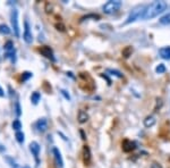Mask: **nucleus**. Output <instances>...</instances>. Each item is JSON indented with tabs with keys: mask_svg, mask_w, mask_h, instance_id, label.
I'll use <instances>...</instances> for the list:
<instances>
[{
	"mask_svg": "<svg viewBox=\"0 0 170 168\" xmlns=\"http://www.w3.org/2000/svg\"><path fill=\"white\" fill-rule=\"evenodd\" d=\"M108 72L111 73V75H116L117 77H123V74H120L118 70H114V69H108Z\"/></svg>",
	"mask_w": 170,
	"mask_h": 168,
	"instance_id": "obj_25",
	"label": "nucleus"
},
{
	"mask_svg": "<svg viewBox=\"0 0 170 168\" xmlns=\"http://www.w3.org/2000/svg\"><path fill=\"white\" fill-rule=\"evenodd\" d=\"M30 150H31V152H32V155L34 156V158H35V160H36V163H39V155H40V150H41V148H40V146H39V143L35 142V141L31 142L30 143Z\"/></svg>",
	"mask_w": 170,
	"mask_h": 168,
	"instance_id": "obj_10",
	"label": "nucleus"
},
{
	"mask_svg": "<svg viewBox=\"0 0 170 168\" xmlns=\"http://www.w3.org/2000/svg\"><path fill=\"white\" fill-rule=\"evenodd\" d=\"M155 124V118L153 116H148L144 119V126L145 127H152Z\"/></svg>",
	"mask_w": 170,
	"mask_h": 168,
	"instance_id": "obj_15",
	"label": "nucleus"
},
{
	"mask_svg": "<svg viewBox=\"0 0 170 168\" xmlns=\"http://www.w3.org/2000/svg\"><path fill=\"white\" fill-rule=\"evenodd\" d=\"M166 9L167 2H165V1H154L146 7L143 19H151V18L157 17L158 15L162 14Z\"/></svg>",
	"mask_w": 170,
	"mask_h": 168,
	"instance_id": "obj_1",
	"label": "nucleus"
},
{
	"mask_svg": "<svg viewBox=\"0 0 170 168\" xmlns=\"http://www.w3.org/2000/svg\"><path fill=\"white\" fill-rule=\"evenodd\" d=\"M5 97V91H4V89L0 86V98H4Z\"/></svg>",
	"mask_w": 170,
	"mask_h": 168,
	"instance_id": "obj_28",
	"label": "nucleus"
},
{
	"mask_svg": "<svg viewBox=\"0 0 170 168\" xmlns=\"http://www.w3.org/2000/svg\"><path fill=\"white\" fill-rule=\"evenodd\" d=\"M155 72H157L158 74H163L166 72V66L163 64H159L157 66V68H155Z\"/></svg>",
	"mask_w": 170,
	"mask_h": 168,
	"instance_id": "obj_21",
	"label": "nucleus"
},
{
	"mask_svg": "<svg viewBox=\"0 0 170 168\" xmlns=\"http://www.w3.org/2000/svg\"><path fill=\"white\" fill-rule=\"evenodd\" d=\"M10 22L13 26L14 33L16 36H19V25H18V12L17 9H13L10 13Z\"/></svg>",
	"mask_w": 170,
	"mask_h": 168,
	"instance_id": "obj_5",
	"label": "nucleus"
},
{
	"mask_svg": "<svg viewBox=\"0 0 170 168\" xmlns=\"http://www.w3.org/2000/svg\"><path fill=\"white\" fill-rule=\"evenodd\" d=\"M52 152H53V157H55V160H56V165L59 168H63L64 167V160H63V157H61L59 149L58 148H53Z\"/></svg>",
	"mask_w": 170,
	"mask_h": 168,
	"instance_id": "obj_9",
	"label": "nucleus"
},
{
	"mask_svg": "<svg viewBox=\"0 0 170 168\" xmlns=\"http://www.w3.org/2000/svg\"><path fill=\"white\" fill-rule=\"evenodd\" d=\"M60 93L64 95L65 97V99H67V100H70V95H69V93H68L67 91L66 90H60Z\"/></svg>",
	"mask_w": 170,
	"mask_h": 168,
	"instance_id": "obj_26",
	"label": "nucleus"
},
{
	"mask_svg": "<svg viewBox=\"0 0 170 168\" xmlns=\"http://www.w3.org/2000/svg\"><path fill=\"white\" fill-rule=\"evenodd\" d=\"M15 138H16V141L18 143H23L24 142V140H25V135H24V133L23 132H16V134H15Z\"/></svg>",
	"mask_w": 170,
	"mask_h": 168,
	"instance_id": "obj_19",
	"label": "nucleus"
},
{
	"mask_svg": "<svg viewBox=\"0 0 170 168\" xmlns=\"http://www.w3.org/2000/svg\"><path fill=\"white\" fill-rule=\"evenodd\" d=\"M145 9H146V6H137V7H135V8L129 13L127 19L125 22V24H129V23H133V22L137 21V19L143 18Z\"/></svg>",
	"mask_w": 170,
	"mask_h": 168,
	"instance_id": "obj_2",
	"label": "nucleus"
},
{
	"mask_svg": "<svg viewBox=\"0 0 170 168\" xmlns=\"http://www.w3.org/2000/svg\"><path fill=\"white\" fill-rule=\"evenodd\" d=\"M6 160H7V163L10 165V167L12 168H24V167H22V166H19V165L17 164L16 161H15L12 157H6Z\"/></svg>",
	"mask_w": 170,
	"mask_h": 168,
	"instance_id": "obj_18",
	"label": "nucleus"
},
{
	"mask_svg": "<svg viewBox=\"0 0 170 168\" xmlns=\"http://www.w3.org/2000/svg\"><path fill=\"white\" fill-rule=\"evenodd\" d=\"M136 148L135 143L132 142L131 140H125L123 142V150L125 152H129V151H133Z\"/></svg>",
	"mask_w": 170,
	"mask_h": 168,
	"instance_id": "obj_12",
	"label": "nucleus"
},
{
	"mask_svg": "<svg viewBox=\"0 0 170 168\" xmlns=\"http://www.w3.org/2000/svg\"><path fill=\"white\" fill-rule=\"evenodd\" d=\"M15 112H16V115L18 117L22 115V108H21V105H19V102L17 101L16 105H15Z\"/></svg>",
	"mask_w": 170,
	"mask_h": 168,
	"instance_id": "obj_23",
	"label": "nucleus"
},
{
	"mask_svg": "<svg viewBox=\"0 0 170 168\" xmlns=\"http://www.w3.org/2000/svg\"><path fill=\"white\" fill-rule=\"evenodd\" d=\"M40 99H41V94H40V92H38V91L33 92L32 95H31V101H32L33 105H38Z\"/></svg>",
	"mask_w": 170,
	"mask_h": 168,
	"instance_id": "obj_16",
	"label": "nucleus"
},
{
	"mask_svg": "<svg viewBox=\"0 0 170 168\" xmlns=\"http://www.w3.org/2000/svg\"><path fill=\"white\" fill-rule=\"evenodd\" d=\"M23 39L26 43H32L33 41V35H32V32H31V26L30 23L27 21H25L24 23V34H23Z\"/></svg>",
	"mask_w": 170,
	"mask_h": 168,
	"instance_id": "obj_6",
	"label": "nucleus"
},
{
	"mask_svg": "<svg viewBox=\"0 0 170 168\" xmlns=\"http://www.w3.org/2000/svg\"><path fill=\"white\" fill-rule=\"evenodd\" d=\"M160 23H162V24H168V23H170V14L163 16V17L160 19Z\"/></svg>",
	"mask_w": 170,
	"mask_h": 168,
	"instance_id": "obj_24",
	"label": "nucleus"
},
{
	"mask_svg": "<svg viewBox=\"0 0 170 168\" xmlns=\"http://www.w3.org/2000/svg\"><path fill=\"white\" fill-rule=\"evenodd\" d=\"M159 53L160 56L163 58V59H167V60H170V47H163L159 50Z\"/></svg>",
	"mask_w": 170,
	"mask_h": 168,
	"instance_id": "obj_13",
	"label": "nucleus"
},
{
	"mask_svg": "<svg viewBox=\"0 0 170 168\" xmlns=\"http://www.w3.org/2000/svg\"><path fill=\"white\" fill-rule=\"evenodd\" d=\"M151 168H162L161 165L158 164V163H153L152 165H151Z\"/></svg>",
	"mask_w": 170,
	"mask_h": 168,
	"instance_id": "obj_27",
	"label": "nucleus"
},
{
	"mask_svg": "<svg viewBox=\"0 0 170 168\" xmlns=\"http://www.w3.org/2000/svg\"><path fill=\"white\" fill-rule=\"evenodd\" d=\"M39 51H40V53H41L42 56H44L46 58H48V59L55 60L53 52H52V49H51L50 47H48V46H43V47H41L40 49H39Z\"/></svg>",
	"mask_w": 170,
	"mask_h": 168,
	"instance_id": "obj_8",
	"label": "nucleus"
},
{
	"mask_svg": "<svg viewBox=\"0 0 170 168\" xmlns=\"http://www.w3.org/2000/svg\"><path fill=\"white\" fill-rule=\"evenodd\" d=\"M5 49V58H7L12 61L13 64L16 63V50L14 48L13 41H7L4 46Z\"/></svg>",
	"mask_w": 170,
	"mask_h": 168,
	"instance_id": "obj_3",
	"label": "nucleus"
},
{
	"mask_svg": "<svg viewBox=\"0 0 170 168\" xmlns=\"http://www.w3.org/2000/svg\"><path fill=\"white\" fill-rule=\"evenodd\" d=\"M12 126H13V129L16 131V132H19L22 129V123L19 119H15V121L13 122V124H12Z\"/></svg>",
	"mask_w": 170,
	"mask_h": 168,
	"instance_id": "obj_20",
	"label": "nucleus"
},
{
	"mask_svg": "<svg viewBox=\"0 0 170 168\" xmlns=\"http://www.w3.org/2000/svg\"><path fill=\"white\" fill-rule=\"evenodd\" d=\"M91 160H92V156H91V150L87 146H84L83 148V161L86 166H89L91 164Z\"/></svg>",
	"mask_w": 170,
	"mask_h": 168,
	"instance_id": "obj_11",
	"label": "nucleus"
},
{
	"mask_svg": "<svg viewBox=\"0 0 170 168\" xmlns=\"http://www.w3.org/2000/svg\"><path fill=\"white\" fill-rule=\"evenodd\" d=\"M10 29H9L8 25H6V24H0V34L2 35H8L10 34Z\"/></svg>",
	"mask_w": 170,
	"mask_h": 168,
	"instance_id": "obj_17",
	"label": "nucleus"
},
{
	"mask_svg": "<svg viewBox=\"0 0 170 168\" xmlns=\"http://www.w3.org/2000/svg\"><path fill=\"white\" fill-rule=\"evenodd\" d=\"M120 7H121V1H119V0H110V1H108L103 6V13L108 14V15L115 14L118 12Z\"/></svg>",
	"mask_w": 170,
	"mask_h": 168,
	"instance_id": "obj_4",
	"label": "nucleus"
},
{
	"mask_svg": "<svg viewBox=\"0 0 170 168\" xmlns=\"http://www.w3.org/2000/svg\"><path fill=\"white\" fill-rule=\"evenodd\" d=\"M77 119H78V122H80L81 124H84V123H86V122L89 121V115H87V112L84 111V110H80V111H78Z\"/></svg>",
	"mask_w": 170,
	"mask_h": 168,
	"instance_id": "obj_14",
	"label": "nucleus"
},
{
	"mask_svg": "<svg viewBox=\"0 0 170 168\" xmlns=\"http://www.w3.org/2000/svg\"><path fill=\"white\" fill-rule=\"evenodd\" d=\"M35 129H36V131L40 132V133H44L48 129V121L44 117L38 119V122L35 123Z\"/></svg>",
	"mask_w": 170,
	"mask_h": 168,
	"instance_id": "obj_7",
	"label": "nucleus"
},
{
	"mask_svg": "<svg viewBox=\"0 0 170 168\" xmlns=\"http://www.w3.org/2000/svg\"><path fill=\"white\" fill-rule=\"evenodd\" d=\"M33 76V74L30 73V72H24V73L22 74V81L23 82H25V81H27L29 78H31Z\"/></svg>",
	"mask_w": 170,
	"mask_h": 168,
	"instance_id": "obj_22",
	"label": "nucleus"
}]
</instances>
